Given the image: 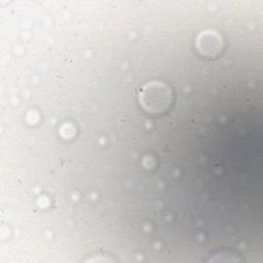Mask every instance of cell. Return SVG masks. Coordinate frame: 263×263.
<instances>
[{
	"mask_svg": "<svg viewBox=\"0 0 263 263\" xmlns=\"http://www.w3.org/2000/svg\"><path fill=\"white\" fill-rule=\"evenodd\" d=\"M222 41L223 39L219 33L213 30H205L197 36L195 45L202 55L214 58L222 49Z\"/></svg>",
	"mask_w": 263,
	"mask_h": 263,
	"instance_id": "cell-2",
	"label": "cell"
},
{
	"mask_svg": "<svg viewBox=\"0 0 263 263\" xmlns=\"http://www.w3.org/2000/svg\"><path fill=\"white\" fill-rule=\"evenodd\" d=\"M139 102L144 110L158 114L165 111L172 102L170 87L160 81H151L142 86L139 91Z\"/></svg>",
	"mask_w": 263,
	"mask_h": 263,
	"instance_id": "cell-1",
	"label": "cell"
}]
</instances>
